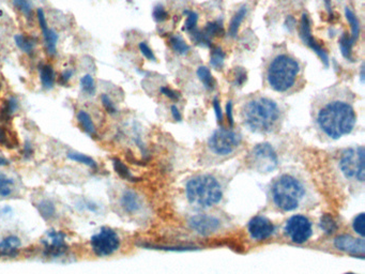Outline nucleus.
<instances>
[{
  "instance_id": "1",
  "label": "nucleus",
  "mask_w": 365,
  "mask_h": 274,
  "mask_svg": "<svg viewBox=\"0 0 365 274\" xmlns=\"http://www.w3.org/2000/svg\"><path fill=\"white\" fill-rule=\"evenodd\" d=\"M356 116L353 107L345 101H332L319 111L317 122L325 134L338 139L349 134L355 126Z\"/></svg>"
},
{
  "instance_id": "2",
  "label": "nucleus",
  "mask_w": 365,
  "mask_h": 274,
  "mask_svg": "<svg viewBox=\"0 0 365 274\" xmlns=\"http://www.w3.org/2000/svg\"><path fill=\"white\" fill-rule=\"evenodd\" d=\"M280 109L271 99L258 98L247 102L243 107L245 126L256 133H269L280 120Z\"/></svg>"
},
{
  "instance_id": "3",
  "label": "nucleus",
  "mask_w": 365,
  "mask_h": 274,
  "mask_svg": "<svg viewBox=\"0 0 365 274\" xmlns=\"http://www.w3.org/2000/svg\"><path fill=\"white\" fill-rule=\"evenodd\" d=\"M300 72V65L288 55H279L268 68L267 79L270 87L277 93H286L292 88Z\"/></svg>"
},
{
  "instance_id": "4",
  "label": "nucleus",
  "mask_w": 365,
  "mask_h": 274,
  "mask_svg": "<svg viewBox=\"0 0 365 274\" xmlns=\"http://www.w3.org/2000/svg\"><path fill=\"white\" fill-rule=\"evenodd\" d=\"M187 196L192 205L207 208L221 201L222 188L214 177L201 175L189 181L187 185Z\"/></svg>"
},
{
  "instance_id": "5",
  "label": "nucleus",
  "mask_w": 365,
  "mask_h": 274,
  "mask_svg": "<svg viewBox=\"0 0 365 274\" xmlns=\"http://www.w3.org/2000/svg\"><path fill=\"white\" fill-rule=\"evenodd\" d=\"M304 195V188L295 177L284 175L280 177L272 188L275 204L284 211L295 210Z\"/></svg>"
},
{
  "instance_id": "6",
  "label": "nucleus",
  "mask_w": 365,
  "mask_h": 274,
  "mask_svg": "<svg viewBox=\"0 0 365 274\" xmlns=\"http://www.w3.org/2000/svg\"><path fill=\"white\" fill-rule=\"evenodd\" d=\"M90 246L95 255L99 257H107L118 251L120 239L114 229L103 227L91 237Z\"/></svg>"
},
{
  "instance_id": "7",
  "label": "nucleus",
  "mask_w": 365,
  "mask_h": 274,
  "mask_svg": "<svg viewBox=\"0 0 365 274\" xmlns=\"http://www.w3.org/2000/svg\"><path fill=\"white\" fill-rule=\"evenodd\" d=\"M365 150L364 147L348 149L342 156L339 166L346 177L355 178L359 181L364 180L365 175Z\"/></svg>"
},
{
  "instance_id": "8",
  "label": "nucleus",
  "mask_w": 365,
  "mask_h": 274,
  "mask_svg": "<svg viewBox=\"0 0 365 274\" xmlns=\"http://www.w3.org/2000/svg\"><path fill=\"white\" fill-rule=\"evenodd\" d=\"M241 143V136L229 129L221 128L215 131L209 139L211 150L220 155H227L234 152Z\"/></svg>"
},
{
  "instance_id": "9",
  "label": "nucleus",
  "mask_w": 365,
  "mask_h": 274,
  "mask_svg": "<svg viewBox=\"0 0 365 274\" xmlns=\"http://www.w3.org/2000/svg\"><path fill=\"white\" fill-rule=\"evenodd\" d=\"M250 163L256 170L269 172L275 169L279 164L278 154L270 144H258L252 149L250 153Z\"/></svg>"
},
{
  "instance_id": "10",
  "label": "nucleus",
  "mask_w": 365,
  "mask_h": 274,
  "mask_svg": "<svg viewBox=\"0 0 365 274\" xmlns=\"http://www.w3.org/2000/svg\"><path fill=\"white\" fill-rule=\"evenodd\" d=\"M285 231L293 242L301 244L312 236V223L303 215H295L287 221Z\"/></svg>"
},
{
  "instance_id": "11",
  "label": "nucleus",
  "mask_w": 365,
  "mask_h": 274,
  "mask_svg": "<svg viewBox=\"0 0 365 274\" xmlns=\"http://www.w3.org/2000/svg\"><path fill=\"white\" fill-rule=\"evenodd\" d=\"M43 253L48 258H59L69 251L66 236L61 230H49L42 240Z\"/></svg>"
},
{
  "instance_id": "12",
  "label": "nucleus",
  "mask_w": 365,
  "mask_h": 274,
  "mask_svg": "<svg viewBox=\"0 0 365 274\" xmlns=\"http://www.w3.org/2000/svg\"><path fill=\"white\" fill-rule=\"evenodd\" d=\"M300 37L303 41V43L305 45H308L314 53H316L317 56L321 59V61L323 62V64H325L326 68H328L330 64L328 54L325 49L322 48V46L319 43H317V41L314 39V37L312 35V29H311V22L306 13H303L302 18H301Z\"/></svg>"
},
{
  "instance_id": "13",
  "label": "nucleus",
  "mask_w": 365,
  "mask_h": 274,
  "mask_svg": "<svg viewBox=\"0 0 365 274\" xmlns=\"http://www.w3.org/2000/svg\"><path fill=\"white\" fill-rule=\"evenodd\" d=\"M273 231H275L273 224L263 217H255L248 224V232H250L251 237L257 241L268 239L273 234Z\"/></svg>"
},
{
  "instance_id": "14",
  "label": "nucleus",
  "mask_w": 365,
  "mask_h": 274,
  "mask_svg": "<svg viewBox=\"0 0 365 274\" xmlns=\"http://www.w3.org/2000/svg\"><path fill=\"white\" fill-rule=\"evenodd\" d=\"M37 18H38L40 28L43 32V37H44V40H45V46H46V49H47V53L51 56H53L57 52V42H58V39H59V37H58L57 32L54 29H49L48 28V25H47V22H46V19H45L44 11L41 9V8H39L38 11H37Z\"/></svg>"
},
{
  "instance_id": "15",
  "label": "nucleus",
  "mask_w": 365,
  "mask_h": 274,
  "mask_svg": "<svg viewBox=\"0 0 365 274\" xmlns=\"http://www.w3.org/2000/svg\"><path fill=\"white\" fill-rule=\"evenodd\" d=\"M335 246L338 250L344 251L346 253H350L354 255H363L365 252V244L363 239H356L349 235L339 236L334 241Z\"/></svg>"
},
{
  "instance_id": "16",
  "label": "nucleus",
  "mask_w": 365,
  "mask_h": 274,
  "mask_svg": "<svg viewBox=\"0 0 365 274\" xmlns=\"http://www.w3.org/2000/svg\"><path fill=\"white\" fill-rule=\"evenodd\" d=\"M191 225L199 234L209 235L219 228L220 222L218 219L208 215H197L191 220Z\"/></svg>"
},
{
  "instance_id": "17",
  "label": "nucleus",
  "mask_w": 365,
  "mask_h": 274,
  "mask_svg": "<svg viewBox=\"0 0 365 274\" xmlns=\"http://www.w3.org/2000/svg\"><path fill=\"white\" fill-rule=\"evenodd\" d=\"M22 246L21 239L16 236H8L4 238L0 242V257H10L18 256L20 248Z\"/></svg>"
},
{
  "instance_id": "18",
  "label": "nucleus",
  "mask_w": 365,
  "mask_h": 274,
  "mask_svg": "<svg viewBox=\"0 0 365 274\" xmlns=\"http://www.w3.org/2000/svg\"><path fill=\"white\" fill-rule=\"evenodd\" d=\"M19 110V101L18 99L11 97L4 102V105L0 107V121L6 123L10 121L12 116Z\"/></svg>"
},
{
  "instance_id": "19",
  "label": "nucleus",
  "mask_w": 365,
  "mask_h": 274,
  "mask_svg": "<svg viewBox=\"0 0 365 274\" xmlns=\"http://www.w3.org/2000/svg\"><path fill=\"white\" fill-rule=\"evenodd\" d=\"M77 121L79 123V126L81 127V129L84 130V132L86 134H88L91 137H96L97 136V129L94 123L93 118L89 115L88 112L86 111H79L77 113Z\"/></svg>"
},
{
  "instance_id": "20",
  "label": "nucleus",
  "mask_w": 365,
  "mask_h": 274,
  "mask_svg": "<svg viewBox=\"0 0 365 274\" xmlns=\"http://www.w3.org/2000/svg\"><path fill=\"white\" fill-rule=\"evenodd\" d=\"M121 206L122 208L127 212H135L139 209L140 201L139 197L136 193L132 192V191H127L124 192L121 197Z\"/></svg>"
},
{
  "instance_id": "21",
  "label": "nucleus",
  "mask_w": 365,
  "mask_h": 274,
  "mask_svg": "<svg viewBox=\"0 0 365 274\" xmlns=\"http://www.w3.org/2000/svg\"><path fill=\"white\" fill-rule=\"evenodd\" d=\"M41 84L46 90L52 89L55 84V72L51 64H43L40 68Z\"/></svg>"
},
{
  "instance_id": "22",
  "label": "nucleus",
  "mask_w": 365,
  "mask_h": 274,
  "mask_svg": "<svg viewBox=\"0 0 365 274\" xmlns=\"http://www.w3.org/2000/svg\"><path fill=\"white\" fill-rule=\"evenodd\" d=\"M345 15H346V19H347L348 23L350 24V27H351V36L349 37L350 42L354 45L356 40L359 39V35H360V23H359L358 18H356L355 14L349 9V8H346L345 9Z\"/></svg>"
},
{
  "instance_id": "23",
  "label": "nucleus",
  "mask_w": 365,
  "mask_h": 274,
  "mask_svg": "<svg viewBox=\"0 0 365 274\" xmlns=\"http://www.w3.org/2000/svg\"><path fill=\"white\" fill-rule=\"evenodd\" d=\"M245 15H246V7L242 6L238 10V12L234 15V18L231 19V22L229 24V29H228L229 36L231 38H236L237 37L239 28H240V25L242 24V22H243V20L245 18Z\"/></svg>"
},
{
  "instance_id": "24",
  "label": "nucleus",
  "mask_w": 365,
  "mask_h": 274,
  "mask_svg": "<svg viewBox=\"0 0 365 274\" xmlns=\"http://www.w3.org/2000/svg\"><path fill=\"white\" fill-rule=\"evenodd\" d=\"M197 76L199 78V80H201L205 88H207L208 90H213L215 88V80L212 76V74L210 72V70L207 68V66H199V68L197 69Z\"/></svg>"
},
{
  "instance_id": "25",
  "label": "nucleus",
  "mask_w": 365,
  "mask_h": 274,
  "mask_svg": "<svg viewBox=\"0 0 365 274\" xmlns=\"http://www.w3.org/2000/svg\"><path fill=\"white\" fill-rule=\"evenodd\" d=\"M14 41L16 46H18L24 53L31 55L33 51H35V41L29 37H26L24 35H16L14 37Z\"/></svg>"
},
{
  "instance_id": "26",
  "label": "nucleus",
  "mask_w": 365,
  "mask_h": 274,
  "mask_svg": "<svg viewBox=\"0 0 365 274\" xmlns=\"http://www.w3.org/2000/svg\"><path fill=\"white\" fill-rule=\"evenodd\" d=\"M338 44H339V48H341V53H342L343 57L345 58V59L352 62L353 61V57H352L353 44L350 42L349 36H348L347 33H343V36L338 41Z\"/></svg>"
},
{
  "instance_id": "27",
  "label": "nucleus",
  "mask_w": 365,
  "mask_h": 274,
  "mask_svg": "<svg viewBox=\"0 0 365 274\" xmlns=\"http://www.w3.org/2000/svg\"><path fill=\"white\" fill-rule=\"evenodd\" d=\"M225 53L223 52L221 47H211V54H210V64L214 69L221 70L224 66V61H225Z\"/></svg>"
},
{
  "instance_id": "28",
  "label": "nucleus",
  "mask_w": 365,
  "mask_h": 274,
  "mask_svg": "<svg viewBox=\"0 0 365 274\" xmlns=\"http://www.w3.org/2000/svg\"><path fill=\"white\" fill-rule=\"evenodd\" d=\"M80 88L86 96L88 97H94L97 91V86L94 77L90 75V74H86V75L80 78Z\"/></svg>"
},
{
  "instance_id": "29",
  "label": "nucleus",
  "mask_w": 365,
  "mask_h": 274,
  "mask_svg": "<svg viewBox=\"0 0 365 274\" xmlns=\"http://www.w3.org/2000/svg\"><path fill=\"white\" fill-rule=\"evenodd\" d=\"M68 157L70 160H72L74 162L84 164V165L88 166V167L93 168V169H96L97 166H98L97 162L93 159V157L89 156V155H86V154L78 153V152H69Z\"/></svg>"
},
{
  "instance_id": "30",
  "label": "nucleus",
  "mask_w": 365,
  "mask_h": 274,
  "mask_svg": "<svg viewBox=\"0 0 365 274\" xmlns=\"http://www.w3.org/2000/svg\"><path fill=\"white\" fill-rule=\"evenodd\" d=\"M204 33L208 37L209 39L211 37H222L225 31H224V28L222 26V23L220 22H210L206 25V27L204 28Z\"/></svg>"
},
{
  "instance_id": "31",
  "label": "nucleus",
  "mask_w": 365,
  "mask_h": 274,
  "mask_svg": "<svg viewBox=\"0 0 365 274\" xmlns=\"http://www.w3.org/2000/svg\"><path fill=\"white\" fill-rule=\"evenodd\" d=\"M169 44L173 51L179 55H186L190 51V46L179 36H172L169 39Z\"/></svg>"
},
{
  "instance_id": "32",
  "label": "nucleus",
  "mask_w": 365,
  "mask_h": 274,
  "mask_svg": "<svg viewBox=\"0 0 365 274\" xmlns=\"http://www.w3.org/2000/svg\"><path fill=\"white\" fill-rule=\"evenodd\" d=\"M13 180L8 178L5 173L0 172V197H8L11 195L13 192Z\"/></svg>"
},
{
  "instance_id": "33",
  "label": "nucleus",
  "mask_w": 365,
  "mask_h": 274,
  "mask_svg": "<svg viewBox=\"0 0 365 274\" xmlns=\"http://www.w3.org/2000/svg\"><path fill=\"white\" fill-rule=\"evenodd\" d=\"M37 208H38L40 214L42 215L45 220L53 218L56 213L54 204L49 201H42L40 204H38Z\"/></svg>"
},
{
  "instance_id": "34",
  "label": "nucleus",
  "mask_w": 365,
  "mask_h": 274,
  "mask_svg": "<svg viewBox=\"0 0 365 274\" xmlns=\"http://www.w3.org/2000/svg\"><path fill=\"white\" fill-rule=\"evenodd\" d=\"M13 4L16 9H19L27 19H32L33 11L29 0H13Z\"/></svg>"
},
{
  "instance_id": "35",
  "label": "nucleus",
  "mask_w": 365,
  "mask_h": 274,
  "mask_svg": "<svg viewBox=\"0 0 365 274\" xmlns=\"http://www.w3.org/2000/svg\"><path fill=\"white\" fill-rule=\"evenodd\" d=\"M320 227L325 230L327 234H333L336 230V223L330 215L325 214L320 220Z\"/></svg>"
},
{
  "instance_id": "36",
  "label": "nucleus",
  "mask_w": 365,
  "mask_h": 274,
  "mask_svg": "<svg viewBox=\"0 0 365 274\" xmlns=\"http://www.w3.org/2000/svg\"><path fill=\"white\" fill-rule=\"evenodd\" d=\"M113 165H114V168H115L116 172H117L120 177H122L124 179H132L133 178L129 168L120 160L114 159L113 160Z\"/></svg>"
},
{
  "instance_id": "37",
  "label": "nucleus",
  "mask_w": 365,
  "mask_h": 274,
  "mask_svg": "<svg viewBox=\"0 0 365 274\" xmlns=\"http://www.w3.org/2000/svg\"><path fill=\"white\" fill-rule=\"evenodd\" d=\"M185 14H188V19H187L186 25L184 27V31H187V32L193 31L197 26L198 14L194 11H186Z\"/></svg>"
},
{
  "instance_id": "38",
  "label": "nucleus",
  "mask_w": 365,
  "mask_h": 274,
  "mask_svg": "<svg viewBox=\"0 0 365 274\" xmlns=\"http://www.w3.org/2000/svg\"><path fill=\"white\" fill-rule=\"evenodd\" d=\"M152 16H153V20L156 23H162V22L166 21L169 18V14L167 13V11L164 9L163 6L157 5L156 7H154L153 12H152Z\"/></svg>"
},
{
  "instance_id": "39",
  "label": "nucleus",
  "mask_w": 365,
  "mask_h": 274,
  "mask_svg": "<svg viewBox=\"0 0 365 274\" xmlns=\"http://www.w3.org/2000/svg\"><path fill=\"white\" fill-rule=\"evenodd\" d=\"M353 229L356 234H359L361 237L364 236V234H365L364 232L365 231V215H364V213H360L358 217L354 219Z\"/></svg>"
},
{
  "instance_id": "40",
  "label": "nucleus",
  "mask_w": 365,
  "mask_h": 274,
  "mask_svg": "<svg viewBox=\"0 0 365 274\" xmlns=\"http://www.w3.org/2000/svg\"><path fill=\"white\" fill-rule=\"evenodd\" d=\"M101 102H102V105L105 109V111L109 114H115L116 112H117L115 103L112 101V99L106 94H103L101 96Z\"/></svg>"
},
{
  "instance_id": "41",
  "label": "nucleus",
  "mask_w": 365,
  "mask_h": 274,
  "mask_svg": "<svg viewBox=\"0 0 365 274\" xmlns=\"http://www.w3.org/2000/svg\"><path fill=\"white\" fill-rule=\"evenodd\" d=\"M138 48H139L140 53H142L143 56L145 58H147L148 60H150V61H155L156 60V58H155V56H154V54L152 52V49L149 47V45L146 42H140L138 44Z\"/></svg>"
},
{
  "instance_id": "42",
  "label": "nucleus",
  "mask_w": 365,
  "mask_h": 274,
  "mask_svg": "<svg viewBox=\"0 0 365 274\" xmlns=\"http://www.w3.org/2000/svg\"><path fill=\"white\" fill-rule=\"evenodd\" d=\"M0 145H3L5 147H7V148H13L14 147L13 139L11 137H9L7 131L3 127H0Z\"/></svg>"
},
{
  "instance_id": "43",
  "label": "nucleus",
  "mask_w": 365,
  "mask_h": 274,
  "mask_svg": "<svg viewBox=\"0 0 365 274\" xmlns=\"http://www.w3.org/2000/svg\"><path fill=\"white\" fill-rule=\"evenodd\" d=\"M247 79L246 71L243 68H237L236 70V78H235V85L238 87H241L244 85V82Z\"/></svg>"
},
{
  "instance_id": "44",
  "label": "nucleus",
  "mask_w": 365,
  "mask_h": 274,
  "mask_svg": "<svg viewBox=\"0 0 365 274\" xmlns=\"http://www.w3.org/2000/svg\"><path fill=\"white\" fill-rule=\"evenodd\" d=\"M160 91L165 97H167L168 99L172 100V101H177V100H179L180 98V95L178 93H176L175 90H172L168 87H161Z\"/></svg>"
},
{
  "instance_id": "45",
  "label": "nucleus",
  "mask_w": 365,
  "mask_h": 274,
  "mask_svg": "<svg viewBox=\"0 0 365 274\" xmlns=\"http://www.w3.org/2000/svg\"><path fill=\"white\" fill-rule=\"evenodd\" d=\"M72 75H73V70H65L60 74L59 78H58V82H59L60 85H68Z\"/></svg>"
},
{
  "instance_id": "46",
  "label": "nucleus",
  "mask_w": 365,
  "mask_h": 274,
  "mask_svg": "<svg viewBox=\"0 0 365 274\" xmlns=\"http://www.w3.org/2000/svg\"><path fill=\"white\" fill-rule=\"evenodd\" d=\"M213 109H214L215 116H217L218 121L222 122L223 121V113H222V109H221V105H220L218 98L213 99Z\"/></svg>"
},
{
  "instance_id": "47",
  "label": "nucleus",
  "mask_w": 365,
  "mask_h": 274,
  "mask_svg": "<svg viewBox=\"0 0 365 274\" xmlns=\"http://www.w3.org/2000/svg\"><path fill=\"white\" fill-rule=\"evenodd\" d=\"M226 115H227L230 127H232L234 126V118H232V103L230 101L226 105Z\"/></svg>"
},
{
  "instance_id": "48",
  "label": "nucleus",
  "mask_w": 365,
  "mask_h": 274,
  "mask_svg": "<svg viewBox=\"0 0 365 274\" xmlns=\"http://www.w3.org/2000/svg\"><path fill=\"white\" fill-rule=\"evenodd\" d=\"M296 24H297V22H296V20L293 18V16H288V18L286 19V22H285V26H286V28L288 29V31L292 32V31L294 30L295 26H296Z\"/></svg>"
},
{
  "instance_id": "49",
  "label": "nucleus",
  "mask_w": 365,
  "mask_h": 274,
  "mask_svg": "<svg viewBox=\"0 0 365 274\" xmlns=\"http://www.w3.org/2000/svg\"><path fill=\"white\" fill-rule=\"evenodd\" d=\"M171 115H172L173 119H175L176 121H181V114L176 105L171 106Z\"/></svg>"
},
{
  "instance_id": "50",
  "label": "nucleus",
  "mask_w": 365,
  "mask_h": 274,
  "mask_svg": "<svg viewBox=\"0 0 365 274\" xmlns=\"http://www.w3.org/2000/svg\"><path fill=\"white\" fill-rule=\"evenodd\" d=\"M24 154L26 157H29V156H31L33 154V148L29 143H26V145H25Z\"/></svg>"
},
{
  "instance_id": "51",
  "label": "nucleus",
  "mask_w": 365,
  "mask_h": 274,
  "mask_svg": "<svg viewBox=\"0 0 365 274\" xmlns=\"http://www.w3.org/2000/svg\"><path fill=\"white\" fill-rule=\"evenodd\" d=\"M323 3H325V6H326V9H327V12L329 14V18H331L332 15H333V13H332V7H331V0H323Z\"/></svg>"
},
{
  "instance_id": "52",
  "label": "nucleus",
  "mask_w": 365,
  "mask_h": 274,
  "mask_svg": "<svg viewBox=\"0 0 365 274\" xmlns=\"http://www.w3.org/2000/svg\"><path fill=\"white\" fill-rule=\"evenodd\" d=\"M9 164V161H8L7 159H5V157L0 156V166H6Z\"/></svg>"
},
{
  "instance_id": "53",
  "label": "nucleus",
  "mask_w": 365,
  "mask_h": 274,
  "mask_svg": "<svg viewBox=\"0 0 365 274\" xmlns=\"http://www.w3.org/2000/svg\"><path fill=\"white\" fill-rule=\"evenodd\" d=\"M361 82H364V63L361 66Z\"/></svg>"
},
{
  "instance_id": "54",
  "label": "nucleus",
  "mask_w": 365,
  "mask_h": 274,
  "mask_svg": "<svg viewBox=\"0 0 365 274\" xmlns=\"http://www.w3.org/2000/svg\"><path fill=\"white\" fill-rule=\"evenodd\" d=\"M0 89H2V84H0Z\"/></svg>"
}]
</instances>
